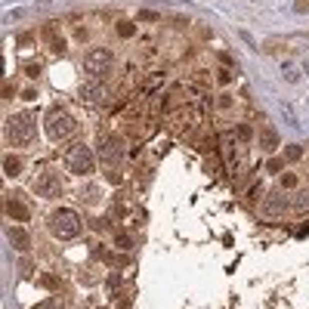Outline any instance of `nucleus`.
I'll use <instances>...</instances> for the list:
<instances>
[{"label": "nucleus", "mask_w": 309, "mask_h": 309, "mask_svg": "<svg viewBox=\"0 0 309 309\" xmlns=\"http://www.w3.org/2000/svg\"><path fill=\"white\" fill-rule=\"evenodd\" d=\"M38 130H34V112H19L7 121V139L16 149H25V145L34 142Z\"/></svg>", "instance_id": "obj_1"}, {"label": "nucleus", "mask_w": 309, "mask_h": 309, "mask_svg": "<svg viewBox=\"0 0 309 309\" xmlns=\"http://www.w3.org/2000/svg\"><path fill=\"white\" fill-rule=\"evenodd\" d=\"M47 226H50V232L56 235V238L71 241V238H78V235H81V216L75 210H68V207H59V210L50 213Z\"/></svg>", "instance_id": "obj_2"}, {"label": "nucleus", "mask_w": 309, "mask_h": 309, "mask_svg": "<svg viewBox=\"0 0 309 309\" xmlns=\"http://www.w3.org/2000/svg\"><path fill=\"white\" fill-rule=\"evenodd\" d=\"M99 155H102V164L108 167V183H121V176H115V164H121L124 158V139L118 133H108L99 139Z\"/></svg>", "instance_id": "obj_3"}, {"label": "nucleus", "mask_w": 309, "mask_h": 309, "mask_svg": "<svg viewBox=\"0 0 309 309\" xmlns=\"http://www.w3.org/2000/svg\"><path fill=\"white\" fill-rule=\"evenodd\" d=\"M62 161H65V167H68L71 173L84 176V173L93 170V161H96V158H93V152H90L84 142H75V145H68V149H65Z\"/></svg>", "instance_id": "obj_4"}, {"label": "nucleus", "mask_w": 309, "mask_h": 309, "mask_svg": "<svg viewBox=\"0 0 309 309\" xmlns=\"http://www.w3.org/2000/svg\"><path fill=\"white\" fill-rule=\"evenodd\" d=\"M75 118H71L68 112H62V108H53V112L47 115V136L53 139V142H62V139H68L71 133H75Z\"/></svg>", "instance_id": "obj_5"}, {"label": "nucleus", "mask_w": 309, "mask_h": 309, "mask_svg": "<svg viewBox=\"0 0 309 309\" xmlns=\"http://www.w3.org/2000/svg\"><path fill=\"white\" fill-rule=\"evenodd\" d=\"M112 65H115V59H112L108 50H90L84 56V71L93 75V78H105L108 71H112Z\"/></svg>", "instance_id": "obj_6"}, {"label": "nucleus", "mask_w": 309, "mask_h": 309, "mask_svg": "<svg viewBox=\"0 0 309 309\" xmlns=\"http://www.w3.org/2000/svg\"><path fill=\"white\" fill-rule=\"evenodd\" d=\"M34 192L44 195V198H59L62 195V183L53 173H38L34 176Z\"/></svg>", "instance_id": "obj_7"}, {"label": "nucleus", "mask_w": 309, "mask_h": 309, "mask_svg": "<svg viewBox=\"0 0 309 309\" xmlns=\"http://www.w3.org/2000/svg\"><path fill=\"white\" fill-rule=\"evenodd\" d=\"M7 213L16 223H28L31 220V210H28V204L22 201V198H7Z\"/></svg>", "instance_id": "obj_8"}, {"label": "nucleus", "mask_w": 309, "mask_h": 309, "mask_svg": "<svg viewBox=\"0 0 309 309\" xmlns=\"http://www.w3.org/2000/svg\"><path fill=\"white\" fill-rule=\"evenodd\" d=\"M22 170H25V161L19 155H4V176L7 179H16Z\"/></svg>", "instance_id": "obj_9"}, {"label": "nucleus", "mask_w": 309, "mask_h": 309, "mask_svg": "<svg viewBox=\"0 0 309 309\" xmlns=\"http://www.w3.org/2000/svg\"><path fill=\"white\" fill-rule=\"evenodd\" d=\"M287 207V201H284V195H278V192H272V195H266V201H263V210L269 213V216H278L281 210Z\"/></svg>", "instance_id": "obj_10"}, {"label": "nucleus", "mask_w": 309, "mask_h": 309, "mask_svg": "<svg viewBox=\"0 0 309 309\" xmlns=\"http://www.w3.org/2000/svg\"><path fill=\"white\" fill-rule=\"evenodd\" d=\"M84 99H87V102H93V105H102V102H105V87H102L99 81L87 84V87H84Z\"/></svg>", "instance_id": "obj_11"}, {"label": "nucleus", "mask_w": 309, "mask_h": 309, "mask_svg": "<svg viewBox=\"0 0 309 309\" xmlns=\"http://www.w3.org/2000/svg\"><path fill=\"white\" fill-rule=\"evenodd\" d=\"M10 241H13V247L19 250V253H25V250L31 247V238H28V232H25V229H19V226H16V229H10Z\"/></svg>", "instance_id": "obj_12"}, {"label": "nucleus", "mask_w": 309, "mask_h": 309, "mask_svg": "<svg viewBox=\"0 0 309 309\" xmlns=\"http://www.w3.org/2000/svg\"><path fill=\"white\" fill-rule=\"evenodd\" d=\"M278 145V136H275V130H272V127H266V130L260 133V149L263 152H272Z\"/></svg>", "instance_id": "obj_13"}, {"label": "nucleus", "mask_w": 309, "mask_h": 309, "mask_svg": "<svg viewBox=\"0 0 309 309\" xmlns=\"http://www.w3.org/2000/svg\"><path fill=\"white\" fill-rule=\"evenodd\" d=\"M263 50L269 53V56H284L290 47H287L284 41H278V38H272V41H266V44H263Z\"/></svg>", "instance_id": "obj_14"}, {"label": "nucleus", "mask_w": 309, "mask_h": 309, "mask_svg": "<svg viewBox=\"0 0 309 309\" xmlns=\"http://www.w3.org/2000/svg\"><path fill=\"white\" fill-rule=\"evenodd\" d=\"M115 34H118L121 41H130L133 34H136V28H133V22H127V19H121V22L115 25Z\"/></svg>", "instance_id": "obj_15"}, {"label": "nucleus", "mask_w": 309, "mask_h": 309, "mask_svg": "<svg viewBox=\"0 0 309 309\" xmlns=\"http://www.w3.org/2000/svg\"><path fill=\"white\" fill-rule=\"evenodd\" d=\"M115 247L130 250V247H133V235H127V232H115Z\"/></svg>", "instance_id": "obj_16"}, {"label": "nucleus", "mask_w": 309, "mask_h": 309, "mask_svg": "<svg viewBox=\"0 0 309 309\" xmlns=\"http://www.w3.org/2000/svg\"><path fill=\"white\" fill-rule=\"evenodd\" d=\"M41 284H44V287H50V290H59V287H62L59 275H53V272H47V275H41Z\"/></svg>", "instance_id": "obj_17"}, {"label": "nucleus", "mask_w": 309, "mask_h": 309, "mask_svg": "<svg viewBox=\"0 0 309 309\" xmlns=\"http://www.w3.org/2000/svg\"><path fill=\"white\" fill-rule=\"evenodd\" d=\"M232 130H235L232 136L238 139V142H247V139H250V127H247V124H238V127H232Z\"/></svg>", "instance_id": "obj_18"}, {"label": "nucleus", "mask_w": 309, "mask_h": 309, "mask_svg": "<svg viewBox=\"0 0 309 309\" xmlns=\"http://www.w3.org/2000/svg\"><path fill=\"white\" fill-rule=\"evenodd\" d=\"M300 158H303L300 145H287V149H284V161H300Z\"/></svg>", "instance_id": "obj_19"}, {"label": "nucleus", "mask_w": 309, "mask_h": 309, "mask_svg": "<svg viewBox=\"0 0 309 309\" xmlns=\"http://www.w3.org/2000/svg\"><path fill=\"white\" fill-rule=\"evenodd\" d=\"M216 84L229 87V84H232V71H229V68H220V71H216Z\"/></svg>", "instance_id": "obj_20"}, {"label": "nucleus", "mask_w": 309, "mask_h": 309, "mask_svg": "<svg viewBox=\"0 0 309 309\" xmlns=\"http://www.w3.org/2000/svg\"><path fill=\"white\" fill-rule=\"evenodd\" d=\"M65 47H68V44H65L62 38H56V34H53V38H50V50L56 53V56H59V53H65Z\"/></svg>", "instance_id": "obj_21"}, {"label": "nucleus", "mask_w": 309, "mask_h": 309, "mask_svg": "<svg viewBox=\"0 0 309 309\" xmlns=\"http://www.w3.org/2000/svg\"><path fill=\"white\" fill-rule=\"evenodd\" d=\"M297 179H300L297 173H281V189H294V186H297Z\"/></svg>", "instance_id": "obj_22"}, {"label": "nucleus", "mask_w": 309, "mask_h": 309, "mask_svg": "<svg viewBox=\"0 0 309 309\" xmlns=\"http://www.w3.org/2000/svg\"><path fill=\"white\" fill-rule=\"evenodd\" d=\"M195 87H198V90H207V87H210V75L198 71V75H195Z\"/></svg>", "instance_id": "obj_23"}, {"label": "nucleus", "mask_w": 309, "mask_h": 309, "mask_svg": "<svg viewBox=\"0 0 309 309\" xmlns=\"http://www.w3.org/2000/svg\"><path fill=\"white\" fill-rule=\"evenodd\" d=\"M281 167H284V158H272L269 164H266V170H269V173H281Z\"/></svg>", "instance_id": "obj_24"}, {"label": "nucleus", "mask_w": 309, "mask_h": 309, "mask_svg": "<svg viewBox=\"0 0 309 309\" xmlns=\"http://www.w3.org/2000/svg\"><path fill=\"white\" fill-rule=\"evenodd\" d=\"M108 290H112V294H118V290H121V275H118V272L108 275Z\"/></svg>", "instance_id": "obj_25"}, {"label": "nucleus", "mask_w": 309, "mask_h": 309, "mask_svg": "<svg viewBox=\"0 0 309 309\" xmlns=\"http://www.w3.org/2000/svg\"><path fill=\"white\" fill-rule=\"evenodd\" d=\"M294 13L306 16V13H309V0H294Z\"/></svg>", "instance_id": "obj_26"}, {"label": "nucleus", "mask_w": 309, "mask_h": 309, "mask_svg": "<svg viewBox=\"0 0 309 309\" xmlns=\"http://www.w3.org/2000/svg\"><path fill=\"white\" fill-rule=\"evenodd\" d=\"M25 75H28V78H41V65H38V62L25 65Z\"/></svg>", "instance_id": "obj_27"}, {"label": "nucleus", "mask_w": 309, "mask_h": 309, "mask_svg": "<svg viewBox=\"0 0 309 309\" xmlns=\"http://www.w3.org/2000/svg\"><path fill=\"white\" fill-rule=\"evenodd\" d=\"M16 44H19V47H31V44H34V34H19Z\"/></svg>", "instance_id": "obj_28"}, {"label": "nucleus", "mask_w": 309, "mask_h": 309, "mask_svg": "<svg viewBox=\"0 0 309 309\" xmlns=\"http://www.w3.org/2000/svg\"><path fill=\"white\" fill-rule=\"evenodd\" d=\"M139 19H142V22H155L158 13H152V10H139Z\"/></svg>", "instance_id": "obj_29"}, {"label": "nucleus", "mask_w": 309, "mask_h": 309, "mask_svg": "<svg viewBox=\"0 0 309 309\" xmlns=\"http://www.w3.org/2000/svg\"><path fill=\"white\" fill-rule=\"evenodd\" d=\"M284 78H287V81H297V78H300V71H297V68H290V65H284Z\"/></svg>", "instance_id": "obj_30"}, {"label": "nucleus", "mask_w": 309, "mask_h": 309, "mask_svg": "<svg viewBox=\"0 0 309 309\" xmlns=\"http://www.w3.org/2000/svg\"><path fill=\"white\" fill-rule=\"evenodd\" d=\"M257 198H260V183H257V186H253V189L247 192V204H253V201H257Z\"/></svg>", "instance_id": "obj_31"}, {"label": "nucleus", "mask_w": 309, "mask_h": 309, "mask_svg": "<svg viewBox=\"0 0 309 309\" xmlns=\"http://www.w3.org/2000/svg\"><path fill=\"white\" fill-rule=\"evenodd\" d=\"M297 210H309V195H300V198H297Z\"/></svg>", "instance_id": "obj_32"}, {"label": "nucleus", "mask_w": 309, "mask_h": 309, "mask_svg": "<svg viewBox=\"0 0 309 309\" xmlns=\"http://www.w3.org/2000/svg\"><path fill=\"white\" fill-rule=\"evenodd\" d=\"M220 108H223V112H229V108H232V96H220Z\"/></svg>", "instance_id": "obj_33"}, {"label": "nucleus", "mask_w": 309, "mask_h": 309, "mask_svg": "<svg viewBox=\"0 0 309 309\" xmlns=\"http://www.w3.org/2000/svg\"><path fill=\"white\" fill-rule=\"evenodd\" d=\"M220 62H223L226 68H232V56H229V53H220Z\"/></svg>", "instance_id": "obj_34"}]
</instances>
